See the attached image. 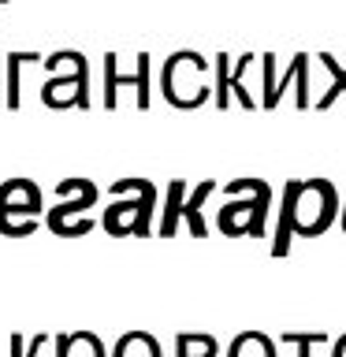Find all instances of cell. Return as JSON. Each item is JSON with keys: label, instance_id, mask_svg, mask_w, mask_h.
Listing matches in <instances>:
<instances>
[{"label": "cell", "instance_id": "6da1fadb", "mask_svg": "<svg viewBox=\"0 0 346 357\" xmlns=\"http://www.w3.org/2000/svg\"><path fill=\"white\" fill-rule=\"evenodd\" d=\"M112 205L105 208L100 227L108 234H149L153 205H156V186L149 178H119L112 183Z\"/></svg>", "mask_w": 346, "mask_h": 357}, {"label": "cell", "instance_id": "7a4b0ae2", "mask_svg": "<svg viewBox=\"0 0 346 357\" xmlns=\"http://www.w3.org/2000/svg\"><path fill=\"white\" fill-rule=\"evenodd\" d=\"M227 197H239V194H250L246 201H231L227 208L216 212V227L223 234H250V238H261L264 234V212H268V201H272V190H268L264 178H234V183L223 186Z\"/></svg>", "mask_w": 346, "mask_h": 357}, {"label": "cell", "instance_id": "3957f363", "mask_svg": "<svg viewBox=\"0 0 346 357\" xmlns=\"http://www.w3.org/2000/svg\"><path fill=\"white\" fill-rule=\"evenodd\" d=\"M209 60L194 49H179L164 60V71H160V89L164 97L172 100L175 108H197L209 100Z\"/></svg>", "mask_w": 346, "mask_h": 357}, {"label": "cell", "instance_id": "277c9868", "mask_svg": "<svg viewBox=\"0 0 346 357\" xmlns=\"http://www.w3.org/2000/svg\"><path fill=\"white\" fill-rule=\"evenodd\" d=\"M335 212H339V194L328 178H298L294 186V234L301 238H313V234H324L335 223Z\"/></svg>", "mask_w": 346, "mask_h": 357}, {"label": "cell", "instance_id": "5b68a950", "mask_svg": "<svg viewBox=\"0 0 346 357\" xmlns=\"http://www.w3.org/2000/svg\"><path fill=\"white\" fill-rule=\"evenodd\" d=\"M56 194H60V205L49 208V231L63 234V238H78V234L93 231V220L82 216L97 201V186L89 178H63L56 186Z\"/></svg>", "mask_w": 346, "mask_h": 357}, {"label": "cell", "instance_id": "8992f818", "mask_svg": "<svg viewBox=\"0 0 346 357\" xmlns=\"http://www.w3.org/2000/svg\"><path fill=\"white\" fill-rule=\"evenodd\" d=\"M41 208H45L41 190L30 178H11V183H4L0 186V234H11V238L33 234Z\"/></svg>", "mask_w": 346, "mask_h": 357}, {"label": "cell", "instance_id": "52a82bcc", "mask_svg": "<svg viewBox=\"0 0 346 357\" xmlns=\"http://www.w3.org/2000/svg\"><path fill=\"white\" fill-rule=\"evenodd\" d=\"M67 52V49H63ZM41 100L49 108H89V93H86V56L82 52H67V75L52 78L49 86H41Z\"/></svg>", "mask_w": 346, "mask_h": 357}, {"label": "cell", "instance_id": "ba28073f", "mask_svg": "<svg viewBox=\"0 0 346 357\" xmlns=\"http://www.w3.org/2000/svg\"><path fill=\"white\" fill-rule=\"evenodd\" d=\"M220 190V183H212V178H205V183H197L194 190H190L186 194V201H183V220H186V227H190V234H194V238H205L209 234V223H205V216H201V205H205V201L212 197Z\"/></svg>", "mask_w": 346, "mask_h": 357}, {"label": "cell", "instance_id": "9c48e42d", "mask_svg": "<svg viewBox=\"0 0 346 357\" xmlns=\"http://www.w3.org/2000/svg\"><path fill=\"white\" fill-rule=\"evenodd\" d=\"M56 357H108V354L93 331H71V335H56Z\"/></svg>", "mask_w": 346, "mask_h": 357}, {"label": "cell", "instance_id": "30bf717a", "mask_svg": "<svg viewBox=\"0 0 346 357\" xmlns=\"http://www.w3.org/2000/svg\"><path fill=\"white\" fill-rule=\"evenodd\" d=\"M294 183L283 186V212H279V223H276V242H272V257H283L290 253V234H294Z\"/></svg>", "mask_w": 346, "mask_h": 357}, {"label": "cell", "instance_id": "8fae6325", "mask_svg": "<svg viewBox=\"0 0 346 357\" xmlns=\"http://www.w3.org/2000/svg\"><path fill=\"white\" fill-rule=\"evenodd\" d=\"M306 71H309V56H306V52H298L294 60H290V71H287L283 78H279V82H276L272 89H268L261 105H264V108H276V105H279V97H283V89H287L290 82H298V86H301V93H306V89H309ZM306 100H309V93H306Z\"/></svg>", "mask_w": 346, "mask_h": 357}, {"label": "cell", "instance_id": "7c38bea8", "mask_svg": "<svg viewBox=\"0 0 346 357\" xmlns=\"http://www.w3.org/2000/svg\"><path fill=\"white\" fill-rule=\"evenodd\" d=\"M119 86H138L142 89V75H138V67L127 75H119V56L108 52L105 56V108H116V89Z\"/></svg>", "mask_w": 346, "mask_h": 357}, {"label": "cell", "instance_id": "4fadbf2b", "mask_svg": "<svg viewBox=\"0 0 346 357\" xmlns=\"http://www.w3.org/2000/svg\"><path fill=\"white\" fill-rule=\"evenodd\" d=\"M190 194V186L183 183V178H175V183H167V208L160 216V234L164 238H172V234L179 231V220H183V201Z\"/></svg>", "mask_w": 346, "mask_h": 357}, {"label": "cell", "instance_id": "5bb4252c", "mask_svg": "<svg viewBox=\"0 0 346 357\" xmlns=\"http://www.w3.org/2000/svg\"><path fill=\"white\" fill-rule=\"evenodd\" d=\"M112 357H164V354H160V342H156L149 331H130L116 342Z\"/></svg>", "mask_w": 346, "mask_h": 357}, {"label": "cell", "instance_id": "9a60e30c", "mask_svg": "<svg viewBox=\"0 0 346 357\" xmlns=\"http://www.w3.org/2000/svg\"><path fill=\"white\" fill-rule=\"evenodd\" d=\"M227 357H276V342L268 339L264 331H242L239 339L231 342Z\"/></svg>", "mask_w": 346, "mask_h": 357}, {"label": "cell", "instance_id": "2e32d148", "mask_svg": "<svg viewBox=\"0 0 346 357\" xmlns=\"http://www.w3.org/2000/svg\"><path fill=\"white\" fill-rule=\"evenodd\" d=\"M175 357H216V339L212 335H179Z\"/></svg>", "mask_w": 346, "mask_h": 357}, {"label": "cell", "instance_id": "e0dca14e", "mask_svg": "<svg viewBox=\"0 0 346 357\" xmlns=\"http://www.w3.org/2000/svg\"><path fill=\"white\" fill-rule=\"evenodd\" d=\"M320 342H328V335L324 331H283L279 335V346H294L298 357H309L313 346H320Z\"/></svg>", "mask_w": 346, "mask_h": 357}, {"label": "cell", "instance_id": "ac0fdd59", "mask_svg": "<svg viewBox=\"0 0 346 357\" xmlns=\"http://www.w3.org/2000/svg\"><path fill=\"white\" fill-rule=\"evenodd\" d=\"M30 60H41V56L38 52H11L8 56V105L11 108H19V67Z\"/></svg>", "mask_w": 346, "mask_h": 357}, {"label": "cell", "instance_id": "d6986e66", "mask_svg": "<svg viewBox=\"0 0 346 357\" xmlns=\"http://www.w3.org/2000/svg\"><path fill=\"white\" fill-rule=\"evenodd\" d=\"M317 60H320L324 67H328V71H331V78H335V86H331V93H324V97L317 100V108L324 112V108H328V105H331V100H335V93H346V67H339V63H335V56H328V52H320V56H317Z\"/></svg>", "mask_w": 346, "mask_h": 357}, {"label": "cell", "instance_id": "ffe728a7", "mask_svg": "<svg viewBox=\"0 0 346 357\" xmlns=\"http://www.w3.org/2000/svg\"><path fill=\"white\" fill-rule=\"evenodd\" d=\"M250 60H253L250 52H242V56H239V63H234V71L227 75V93L234 89V97H239L246 108H257V100L250 97V89H242V71H246V67H250Z\"/></svg>", "mask_w": 346, "mask_h": 357}, {"label": "cell", "instance_id": "44dd1931", "mask_svg": "<svg viewBox=\"0 0 346 357\" xmlns=\"http://www.w3.org/2000/svg\"><path fill=\"white\" fill-rule=\"evenodd\" d=\"M134 67H138V75H142L138 108H149V67H153V56H149V52H138V56H134Z\"/></svg>", "mask_w": 346, "mask_h": 357}, {"label": "cell", "instance_id": "7402d4cb", "mask_svg": "<svg viewBox=\"0 0 346 357\" xmlns=\"http://www.w3.org/2000/svg\"><path fill=\"white\" fill-rule=\"evenodd\" d=\"M227 60H231V56H216V78H220V89H216V100H220V108H227L231 105V93H227Z\"/></svg>", "mask_w": 346, "mask_h": 357}, {"label": "cell", "instance_id": "603a6c76", "mask_svg": "<svg viewBox=\"0 0 346 357\" xmlns=\"http://www.w3.org/2000/svg\"><path fill=\"white\" fill-rule=\"evenodd\" d=\"M52 342H56V335H49V331L33 335V339L27 342V357H45V346H52Z\"/></svg>", "mask_w": 346, "mask_h": 357}, {"label": "cell", "instance_id": "cb8c5ba5", "mask_svg": "<svg viewBox=\"0 0 346 357\" xmlns=\"http://www.w3.org/2000/svg\"><path fill=\"white\" fill-rule=\"evenodd\" d=\"M8 350H11V357H27V339H22V335H11Z\"/></svg>", "mask_w": 346, "mask_h": 357}, {"label": "cell", "instance_id": "d4e9b609", "mask_svg": "<svg viewBox=\"0 0 346 357\" xmlns=\"http://www.w3.org/2000/svg\"><path fill=\"white\" fill-rule=\"evenodd\" d=\"M331 357H346V335H343L339 342H335V350H331Z\"/></svg>", "mask_w": 346, "mask_h": 357}]
</instances>
